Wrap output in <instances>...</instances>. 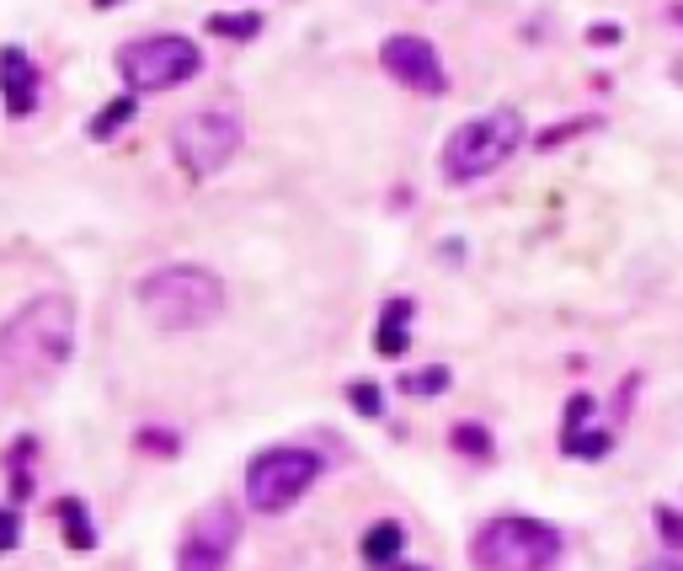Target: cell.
Instances as JSON below:
<instances>
[{
    "label": "cell",
    "mask_w": 683,
    "mask_h": 571,
    "mask_svg": "<svg viewBox=\"0 0 683 571\" xmlns=\"http://www.w3.org/2000/svg\"><path fill=\"white\" fill-rule=\"evenodd\" d=\"M75 347V304L64 294H38L0 321V401H22L49 385Z\"/></svg>",
    "instance_id": "obj_1"
},
{
    "label": "cell",
    "mask_w": 683,
    "mask_h": 571,
    "mask_svg": "<svg viewBox=\"0 0 683 571\" xmlns=\"http://www.w3.org/2000/svg\"><path fill=\"white\" fill-rule=\"evenodd\" d=\"M139 310L155 331L182 336V331H198L225 315V283L198 262H172V268H155L139 278Z\"/></svg>",
    "instance_id": "obj_2"
},
{
    "label": "cell",
    "mask_w": 683,
    "mask_h": 571,
    "mask_svg": "<svg viewBox=\"0 0 683 571\" xmlns=\"http://www.w3.org/2000/svg\"><path fill=\"white\" fill-rule=\"evenodd\" d=\"M524 139H529L524 113H518V107H491V113H480V118L459 123L444 139V155H438V160H444V177L454 181V187H470V181L503 172L507 160L518 155Z\"/></svg>",
    "instance_id": "obj_3"
},
{
    "label": "cell",
    "mask_w": 683,
    "mask_h": 571,
    "mask_svg": "<svg viewBox=\"0 0 683 571\" xmlns=\"http://www.w3.org/2000/svg\"><path fill=\"white\" fill-rule=\"evenodd\" d=\"M556 556H561V534L545 518H524V512H503L480 523L470 540L476 571H550Z\"/></svg>",
    "instance_id": "obj_4"
},
{
    "label": "cell",
    "mask_w": 683,
    "mask_h": 571,
    "mask_svg": "<svg viewBox=\"0 0 683 571\" xmlns=\"http://www.w3.org/2000/svg\"><path fill=\"white\" fill-rule=\"evenodd\" d=\"M321 470H327V459L315 449H299V444H278V449H262L246 459V508L262 512V518H278V512H289L310 491V486L321 481Z\"/></svg>",
    "instance_id": "obj_5"
},
{
    "label": "cell",
    "mask_w": 683,
    "mask_h": 571,
    "mask_svg": "<svg viewBox=\"0 0 683 571\" xmlns=\"http://www.w3.org/2000/svg\"><path fill=\"white\" fill-rule=\"evenodd\" d=\"M198 70H204V54L182 32H149L118 49V75L128 81V91H172L193 81Z\"/></svg>",
    "instance_id": "obj_6"
},
{
    "label": "cell",
    "mask_w": 683,
    "mask_h": 571,
    "mask_svg": "<svg viewBox=\"0 0 683 571\" xmlns=\"http://www.w3.org/2000/svg\"><path fill=\"white\" fill-rule=\"evenodd\" d=\"M240 139H246V128L225 107H198V113L172 123V155H177L193 177H214L219 166H230Z\"/></svg>",
    "instance_id": "obj_7"
},
{
    "label": "cell",
    "mask_w": 683,
    "mask_h": 571,
    "mask_svg": "<svg viewBox=\"0 0 683 571\" xmlns=\"http://www.w3.org/2000/svg\"><path fill=\"white\" fill-rule=\"evenodd\" d=\"M240 544V512L230 502H208L193 512V523L182 529L177 571H230V556Z\"/></svg>",
    "instance_id": "obj_8"
},
{
    "label": "cell",
    "mask_w": 683,
    "mask_h": 571,
    "mask_svg": "<svg viewBox=\"0 0 683 571\" xmlns=\"http://www.w3.org/2000/svg\"><path fill=\"white\" fill-rule=\"evenodd\" d=\"M380 64H385L406 91H422V96H444L448 91L438 49H433L427 38H416V32H390L385 43H380Z\"/></svg>",
    "instance_id": "obj_9"
},
{
    "label": "cell",
    "mask_w": 683,
    "mask_h": 571,
    "mask_svg": "<svg viewBox=\"0 0 683 571\" xmlns=\"http://www.w3.org/2000/svg\"><path fill=\"white\" fill-rule=\"evenodd\" d=\"M38 91H43V75L28 60V49H0V102H6V113L11 118H32Z\"/></svg>",
    "instance_id": "obj_10"
},
{
    "label": "cell",
    "mask_w": 683,
    "mask_h": 571,
    "mask_svg": "<svg viewBox=\"0 0 683 571\" xmlns=\"http://www.w3.org/2000/svg\"><path fill=\"white\" fill-rule=\"evenodd\" d=\"M406 347H412V300H390L385 315H380V331H374V353L401 359Z\"/></svg>",
    "instance_id": "obj_11"
},
{
    "label": "cell",
    "mask_w": 683,
    "mask_h": 571,
    "mask_svg": "<svg viewBox=\"0 0 683 571\" xmlns=\"http://www.w3.org/2000/svg\"><path fill=\"white\" fill-rule=\"evenodd\" d=\"M401 550H406V529L395 523V518H380L363 544H358V556H363V567H395L401 561Z\"/></svg>",
    "instance_id": "obj_12"
},
{
    "label": "cell",
    "mask_w": 683,
    "mask_h": 571,
    "mask_svg": "<svg viewBox=\"0 0 683 571\" xmlns=\"http://www.w3.org/2000/svg\"><path fill=\"white\" fill-rule=\"evenodd\" d=\"M262 28H268V22H262V11H208V17H204V32H214V38H230V43H246V38H257Z\"/></svg>",
    "instance_id": "obj_13"
},
{
    "label": "cell",
    "mask_w": 683,
    "mask_h": 571,
    "mask_svg": "<svg viewBox=\"0 0 683 571\" xmlns=\"http://www.w3.org/2000/svg\"><path fill=\"white\" fill-rule=\"evenodd\" d=\"M134 118H139V96H134V91H123V96H113V102L91 118L86 134H91V139H113L123 123H134Z\"/></svg>",
    "instance_id": "obj_14"
},
{
    "label": "cell",
    "mask_w": 683,
    "mask_h": 571,
    "mask_svg": "<svg viewBox=\"0 0 683 571\" xmlns=\"http://www.w3.org/2000/svg\"><path fill=\"white\" fill-rule=\"evenodd\" d=\"M54 512H60L70 550H96V529H91V518H86V502H75V497H60V502H54Z\"/></svg>",
    "instance_id": "obj_15"
},
{
    "label": "cell",
    "mask_w": 683,
    "mask_h": 571,
    "mask_svg": "<svg viewBox=\"0 0 683 571\" xmlns=\"http://www.w3.org/2000/svg\"><path fill=\"white\" fill-rule=\"evenodd\" d=\"M609 449H614V433L609 427H582V433H561V454H571V459H609Z\"/></svg>",
    "instance_id": "obj_16"
},
{
    "label": "cell",
    "mask_w": 683,
    "mask_h": 571,
    "mask_svg": "<svg viewBox=\"0 0 683 571\" xmlns=\"http://www.w3.org/2000/svg\"><path fill=\"white\" fill-rule=\"evenodd\" d=\"M448 444L459 454H470V459H491L497 454V444H491V433L480 427V422H459L454 433H448Z\"/></svg>",
    "instance_id": "obj_17"
},
{
    "label": "cell",
    "mask_w": 683,
    "mask_h": 571,
    "mask_svg": "<svg viewBox=\"0 0 683 571\" xmlns=\"http://www.w3.org/2000/svg\"><path fill=\"white\" fill-rule=\"evenodd\" d=\"M448 385H454V374H448L444 363H433V368H416V374H406V380H401V391H406V395H444Z\"/></svg>",
    "instance_id": "obj_18"
},
{
    "label": "cell",
    "mask_w": 683,
    "mask_h": 571,
    "mask_svg": "<svg viewBox=\"0 0 683 571\" xmlns=\"http://www.w3.org/2000/svg\"><path fill=\"white\" fill-rule=\"evenodd\" d=\"M652 529L662 534V544L683 550V508H668V502H656V508H652Z\"/></svg>",
    "instance_id": "obj_19"
},
{
    "label": "cell",
    "mask_w": 683,
    "mask_h": 571,
    "mask_svg": "<svg viewBox=\"0 0 683 571\" xmlns=\"http://www.w3.org/2000/svg\"><path fill=\"white\" fill-rule=\"evenodd\" d=\"M582 427H593V395L577 391L571 401H566V427L561 433H582Z\"/></svg>",
    "instance_id": "obj_20"
},
{
    "label": "cell",
    "mask_w": 683,
    "mask_h": 571,
    "mask_svg": "<svg viewBox=\"0 0 683 571\" xmlns=\"http://www.w3.org/2000/svg\"><path fill=\"white\" fill-rule=\"evenodd\" d=\"M22 544V512L17 508H0V556Z\"/></svg>",
    "instance_id": "obj_21"
},
{
    "label": "cell",
    "mask_w": 683,
    "mask_h": 571,
    "mask_svg": "<svg viewBox=\"0 0 683 571\" xmlns=\"http://www.w3.org/2000/svg\"><path fill=\"white\" fill-rule=\"evenodd\" d=\"M353 406L358 412H363V417H385V401H380V391H374V385H353Z\"/></svg>",
    "instance_id": "obj_22"
},
{
    "label": "cell",
    "mask_w": 683,
    "mask_h": 571,
    "mask_svg": "<svg viewBox=\"0 0 683 571\" xmlns=\"http://www.w3.org/2000/svg\"><path fill=\"white\" fill-rule=\"evenodd\" d=\"M588 128H598V118H577V123H566V128H550V134H539V145L550 150V145H561L571 134H588Z\"/></svg>",
    "instance_id": "obj_23"
},
{
    "label": "cell",
    "mask_w": 683,
    "mask_h": 571,
    "mask_svg": "<svg viewBox=\"0 0 683 571\" xmlns=\"http://www.w3.org/2000/svg\"><path fill=\"white\" fill-rule=\"evenodd\" d=\"M588 43L593 49H614V43H624V28L620 22H598V28H588Z\"/></svg>",
    "instance_id": "obj_24"
},
{
    "label": "cell",
    "mask_w": 683,
    "mask_h": 571,
    "mask_svg": "<svg viewBox=\"0 0 683 571\" xmlns=\"http://www.w3.org/2000/svg\"><path fill=\"white\" fill-rule=\"evenodd\" d=\"M641 571H683V561H673V556H656V561H646Z\"/></svg>",
    "instance_id": "obj_25"
},
{
    "label": "cell",
    "mask_w": 683,
    "mask_h": 571,
    "mask_svg": "<svg viewBox=\"0 0 683 571\" xmlns=\"http://www.w3.org/2000/svg\"><path fill=\"white\" fill-rule=\"evenodd\" d=\"M96 6H102V11H107V6H118V0H96Z\"/></svg>",
    "instance_id": "obj_26"
},
{
    "label": "cell",
    "mask_w": 683,
    "mask_h": 571,
    "mask_svg": "<svg viewBox=\"0 0 683 571\" xmlns=\"http://www.w3.org/2000/svg\"><path fill=\"white\" fill-rule=\"evenodd\" d=\"M679 86H683V60H679Z\"/></svg>",
    "instance_id": "obj_27"
},
{
    "label": "cell",
    "mask_w": 683,
    "mask_h": 571,
    "mask_svg": "<svg viewBox=\"0 0 683 571\" xmlns=\"http://www.w3.org/2000/svg\"><path fill=\"white\" fill-rule=\"evenodd\" d=\"M401 571H427V567H401Z\"/></svg>",
    "instance_id": "obj_28"
}]
</instances>
